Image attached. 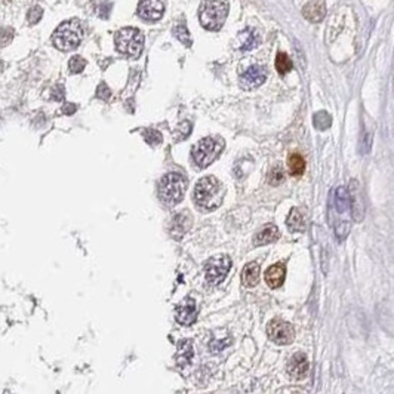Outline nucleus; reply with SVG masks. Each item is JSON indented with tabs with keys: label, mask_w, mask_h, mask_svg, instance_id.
Wrapping results in <instances>:
<instances>
[{
	"label": "nucleus",
	"mask_w": 394,
	"mask_h": 394,
	"mask_svg": "<svg viewBox=\"0 0 394 394\" xmlns=\"http://www.w3.org/2000/svg\"><path fill=\"white\" fill-rule=\"evenodd\" d=\"M351 203L348 190L345 187H336L329 194L328 202V221L334 234L339 242L345 240L351 228Z\"/></svg>",
	"instance_id": "1"
},
{
	"label": "nucleus",
	"mask_w": 394,
	"mask_h": 394,
	"mask_svg": "<svg viewBox=\"0 0 394 394\" xmlns=\"http://www.w3.org/2000/svg\"><path fill=\"white\" fill-rule=\"evenodd\" d=\"M224 199V187L215 177L202 178L194 188V202L200 209H217Z\"/></svg>",
	"instance_id": "2"
},
{
	"label": "nucleus",
	"mask_w": 394,
	"mask_h": 394,
	"mask_svg": "<svg viewBox=\"0 0 394 394\" xmlns=\"http://www.w3.org/2000/svg\"><path fill=\"white\" fill-rule=\"evenodd\" d=\"M228 15V3L225 0H205L199 9L200 24L209 30L218 31L224 25Z\"/></svg>",
	"instance_id": "3"
},
{
	"label": "nucleus",
	"mask_w": 394,
	"mask_h": 394,
	"mask_svg": "<svg viewBox=\"0 0 394 394\" xmlns=\"http://www.w3.org/2000/svg\"><path fill=\"white\" fill-rule=\"evenodd\" d=\"M187 190V179L184 175L177 174V172H171L166 174L165 177L160 179L159 184V197L163 203L174 206L182 200V197L185 194Z\"/></svg>",
	"instance_id": "4"
},
{
	"label": "nucleus",
	"mask_w": 394,
	"mask_h": 394,
	"mask_svg": "<svg viewBox=\"0 0 394 394\" xmlns=\"http://www.w3.org/2000/svg\"><path fill=\"white\" fill-rule=\"evenodd\" d=\"M83 37V28L77 20L65 21L55 30L52 34L54 45L61 51H73L76 49Z\"/></svg>",
	"instance_id": "5"
},
{
	"label": "nucleus",
	"mask_w": 394,
	"mask_h": 394,
	"mask_svg": "<svg viewBox=\"0 0 394 394\" xmlns=\"http://www.w3.org/2000/svg\"><path fill=\"white\" fill-rule=\"evenodd\" d=\"M224 148V141L221 138H214V137H208L199 141L196 145L191 150V156L193 160L199 168H206L209 166L214 160L221 154Z\"/></svg>",
	"instance_id": "6"
},
{
	"label": "nucleus",
	"mask_w": 394,
	"mask_h": 394,
	"mask_svg": "<svg viewBox=\"0 0 394 394\" xmlns=\"http://www.w3.org/2000/svg\"><path fill=\"white\" fill-rule=\"evenodd\" d=\"M144 46V34L138 28L125 27L116 34V48L119 52L131 57H138L142 52Z\"/></svg>",
	"instance_id": "7"
},
{
	"label": "nucleus",
	"mask_w": 394,
	"mask_h": 394,
	"mask_svg": "<svg viewBox=\"0 0 394 394\" xmlns=\"http://www.w3.org/2000/svg\"><path fill=\"white\" fill-rule=\"evenodd\" d=\"M231 268V258L228 255H217L206 262V280L211 285H219Z\"/></svg>",
	"instance_id": "8"
},
{
	"label": "nucleus",
	"mask_w": 394,
	"mask_h": 394,
	"mask_svg": "<svg viewBox=\"0 0 394 394\" xmlns=\"http://www.w3.org/2000/svg\"><path fill=\"white\" fill-rule=\"evenodd\" d=\"M267 335L277 345H288L294 341V326L282 319H273L267 325Z\"/></svg>",
	"instance_id": "9"
},
{
	"label": "nucleus",
	"mask_w": 394,
	"mask_h": 394,
	"mask_svg": "<svg viewBox=\"0 0 394 394\" xmlns=\"http://www.w3.org/2000/svg\"><path fill=\"white\" fill-rule=\"evenodd\" d=\"M348 196H350V203H351V215H353V219L357 221V222L363 221V217H365V200H363L360 184H359L356 179H351V182H350Z\"/></svg>",
	"instance_id": "10"
},
{
	"label": "nucleus",
	"mask_w": 394,
	"mask_h": 394,
	"mask_svg": "<svg viewBox=\"0 0 394 394\" xmlns=\"http://www.w3.org/2000/svg\"><path fill=\"white\" fill-rule=\"evenodd\" d=\"M265 79H267L265 68L259 65H252L240 74V86L243 89H255L258 86H261Z\"/></svg>",
	"instance_id": "11"
},
{
	"label": "nucleus",
	"mask_w": 394,
	"mask_h": 394,
	"mask_svg": "<svg viewBox=\"0 0 394 394\" xmlns=\"http://www.w3.org/2000/svg\"><path fill=\"white\" fill-rule=\"evenodd\" d=\"M165 14V0H142L138 6V15L145 21H157Z\"/></svg>",
	"instance_id": "12"
},
{
	"label": "nucleus",
	"mask_w": 394,
	"mask_h": 394,
	"mask_svg": "<svg viewBox=\"0 0 394 394\" xmlns=\"http://www.w3.org/2000/svg\"><path fill=\"white\" fill-rule=\"evenodd\" d=\"M308 359L304 353H295L289 359L288 365H286V371L294 379H304L308 375Z\"/></svg>",
	"instance_id": "13"
},
{
	"label": "nucleus",
	"mask_w": 394,
	"mask_h": 394,
	"mask_svg": "<svg viewBox=\"0 0 394 394\" xmlns=\"http://www.w3.org/2000/svg\"><path fill=\"white\" fill-rule=\"evenodd\" d=\"M302 15L310 22H320L326 15V6L323 0H310L302 8Z\"/></svg>",
	"instance_id": "14"
},
{
	"label": "nucleus",
	"mask_w": 394,
	"mask_h": 394,
	"mask_svg": "<svg viewBox=\"0 0 394 394\" xmlns=\"http://www.w3.org/2000/svg\"><path fill=\"white\" fill-rule=\"evenodd\" d=\"M196 302H194V299H191V298H187V299L178 307L177 320L181 325H184V326L191 325V323L196 320Z\"/></svg>",
	"instance_id": "15"
},
{
	"label": "nucleus",
	"mask_w": 394,
	"mask_h": 394,
	"mask_svg": "<svg viewBox=\"0 0 394 394\" xmlns=\"http://www.w3.org/2000/svg\"><path fill=\"white\" fill-rule=\"evenodd\" d=\"M190 225H191V217L187 211L177 214L171 222V234L175 239H181L190 228Z\"/></svg>",
	"instance_id": "16"
},
{
	"label": "nucleus",
	"mask_w": 394,
	"mask_h": 394,
	"mask_svg": "<svg viewBox=\"0 0 394 394\" xmlns=\"http://www.w3.org/2000/svg\"><path fill=\"white\" fill-rule=\"evenodd\" d=\"M285 276H286V267L285 264H276L271 265L267 271H265V282L270 288L277 289L283 285L285 282Z\"/></svg>",
	"instance_id": "17"
},
{
	"label": "nucleus",
	"mask_w": 394,
	"mask_h": 394,
	"mask_svg": "<svg viewBox=\"0 0 394 394\" xmlns=\"http://www.w3.org/2000/svg\"><path fill=\"white\" fill-rule=\"evenodd\" d=\"M280 237V231L274 224H268L265 225L261 231H258L254 237V245L255 246H264V245H270L273 242H276Z\"/></svg>",
	"instance_id": "18"
},
{
	"label": "nucleus",
	"mask_w": 394,
	"mask_h": 394,
	"mask_svg": "<svg viewBox=\"0 0 394 394\" xmlns=\"http://www.w3.org/2000/svg\"><path fill=\"white\" fill-rule=\"evenodd\" d=\"M259 264L256 261L248 262L242 271V283L245 288H255L259 282Z\"/></svg>",
	"instance_id": "19"
},
{
	"label": "nucleus",
	"mask_w": 394,
	"mask_h": 394,
	"mask_svg": "<svg viewBox=\"0 0 394 394\" xmlns=\"http://www.w3.org/2000/svg\"><path fill=\"white\" fill-rule=\"evenodd\" d=\"M193 344L191 341L188 339H184L178 344V354H177V362L179 366H187L190 365L191 359H193Z\"/></svg>",
	"instance_id": "20"
},
{
	"label": "nucleus",
	"mask_w": 394,
	"mask_h": 394,
	"mask_svg": "<svg viewBox=\"0 0 394 394\" xmlns=\"http://www.w3.org/2000/svg\"><path fill=\"white\" fill-rule=\"evenodd\" d=\"M286 225L289 227L291 231H304L305 230V217H304V214L298 208H294L291 211L288 219H286Z\"/></svg>",
	"instance_id": "21"
},
{
	"label": "nucleus",
	"mask_w": 394,
	"mask_h": 394,
	"mask_svg": "<svg viewBox=\"0 0 394 394\" xmlns=\"http://www.w3.org/2000/svg\"><path fill=\"white\" fill-rule=\"evenodd\" d=\"M288 169L292 177H301L305 171V160L298 153H292L288 159Z\"/></svg>",
	"instance_id": "22"
},
{
	"label": "nucleus",
	"mask_w": 394,
	"mask_h": 394,
	"mask_svg": "<svg viewBox=\"0 0 394 394\" xmlns=\"http://www.w3.org/2000/svg\"><path fill=\"white\" fill-rule=\"evenodd\" d=\"M239 40H240V49L242 51H251V49H255L259 43V37L258 34H255L252 30H245L243 33H240L239 36Z\"/></svg>",
	"instance_id": "23"
},
{
	"label": "nucleus",
	"mask_w": 394,
	"mask_h": 394,
	"mask_svg": "<svg viewBox=\"0 0 394 394\" xmlns=\"http://www.w3.org/2000/svg\"><path fill=\"white\" fill-rule=\"evenodd\" d=\"M274 65H276V70L279 74H286L289 70H292V61L291 58L286 55V54H283V52H280V54H277L276 61H274Z\"/></svg>",
	"instance_id": "24"
},
{
	"label": "nucleus",
	"mask_w": 394,
	"mask_h": 394,
	"mask_svg": "<svg viewBox=\"0 0 394 394\" xmlns=\"http://www.w3.org/2000/svg\"><path fill=\"white\" fill-rule=\"evenodd\" d=\"M174 36L177 37L182 45L185 46H191V37H190V31L185 25V22H179L174 28Z\"/></svg>",
	"instance_id": "25"
},
{
	"label": "nucleus",
	"mask_w": 394,
	"mask_h": 394,
	"mask_svg": "<svg viewBox=\"0 0 394 394\" xmlns=\"http://www.w3.org/2000/svg\"><path fill=\"white\" fill-rule=\"evenodd\" d=\"M285 181V171H283V166L282 165H274L270 172H268V182L270 185H280L282 182Z\"/></svg>",
	"instance_id": "26"
},
{
	"label": "nucleus",
	"mask_w": 394,
	"mask_h": 394,
	"mask_svg": "<svg viewBox=\"0 0 394 394\" xmlns=\"http://www.w3.org/2000/svg\"><path fill=\"white\" fill-rule=\"evenodd\" d=\"M332 125V117L326 111H319L314 114V128L319 131H325Z\"/></svg>",
	"instance_id": "27"
},
{
	"label": "nucleus",
	"mask_w": 394,
	"mask_h": 394,
	"mask_svg": "<svg viewBox=\"0 0 394 394\" xmlns=\"http://www.w3.org/2000/svg\"><path fill=\"white\" fill-rule=\"evenodd\" d=\"M85 67H86V59H83L82 57H79V55L73 57V58L70 59V62H68V70H70V73H73V74L82 73V71L85 70Z\"/></svg>",
	"instance_id": "28"
},
{
	"label": "nucleus",
	"mask_w": 394,
	"mask_h": 394,
	"mask_svg": "<svg viewBox=\"0 0 394 394\" xmlns=\"http://www.w3.org/2000/svg\"><path fill=\"white\" fill-rule=\"evenodd\" d=\"M144 139L150 145H159L163 138H162V134L156 129H147V131H144Z\"/></svg>",
	"instance_id": "29"
},
{
	"label": "nucleus",
	"mask_w": 394,
	"mask_h": 394,
	"mask_svg": "<svg viewBox=\"0 0 394 394\" xmlns=\"http://www.w3.org/2000/svg\"><path fill=\"white\" fill-rule=\"evenodd\" d=\"M190 134H191V123H190V122H182L177 128L175 139H177V141H182V139L187 138Z\"/></svg>",
	"instance_id": "30"
},
{
	"label": "nucleus",
	"mask_w": 394,
	"mask_h": 394,
	"mask_svg": "<svg viewBox=\"0 0 394 394\" xmlns=\"http://www.w3.org/2000/svg\"><path fill=\"white\" fill-rule=\"evenodd\" d=\"M42 17H43L42 8H40V6H34V8H31V9L28 11L27 20H28L30 24H36V22H39V21L42 20Z\"/></svg>",
	"instance_id": "31"
},
{
	"label": "nucleus",
	"mask_w": 394,
	"mask_h": 394,
	"mask_svg": "<svg viewBox=\"0 0 394 394\" xmlns=\"http://www.w3.org/2000/svg\"><path fill=\"white\" fill-rule=\"evenodd\" d=\"M12 37H14V30H12V28L6 27V28H3V30L0 31V43H2L3 46H6L8 43H11Z\"/></svg>",
	"instance_id": "32"
},
{
	"label": "nucleus",
	"mask_w": 394,
	"mask_h": 394,
	"mask_svg": "<svg viewBox=\"0 0 394 394\" xmlns=\"http://www.w3.org/2000/svg\"><path fill=\"white\" fill-rule=\"evenodd\" d=\"M97 97H98L99 99H104V101L110 99V97H111V91H110V88H108L105 83H99L98 89H97Z\"/></svg>",
	"instance_id": "33"
},
{
	"label": "nucleus",
	"mask_w": 394,
	"mask_h": 394,
	"mask_svg": "<svg viewBox=\"0 0 394 394\" xmlns=\"http://www.w3.org/2000/svg\"><path fill=\"white\" fill-rule=\"evenodd\" d=\"M64 95H65V89L62 85H58L52 89V99L54 101H62L64 99Z\"/></svg>",
	"instance_id": "34"
},
{
	"label": "nucleus",
	"mask_w": 394,
	"mask_h": 394,
	"mask_svg": "<svg viewBox=\"0 0 394 394\" xmlns=\"http://www.w3.org/2000/svg\"><path fill=\"white\" fill-rule=\"evenodd\" d=\"M77 111V105L76 104H64L62 105V113L67 116H71Z\"/></svg>",
	"instance_id": "35"
},
{
	"label": "nucleus",
	"mask_w": 394,
	"mask_h": 394,
	"mask_svg": "<svg viewBox=\"0 0 394 394\" xmlns=\"http://www.w3.org/2000/svg\"><path fill=\"white\" fill-rule=\"evenodd\" d=\"M294 394H299V393H294Z\"/></svg>",
	"instance_id": "36"
}]
</instances>
